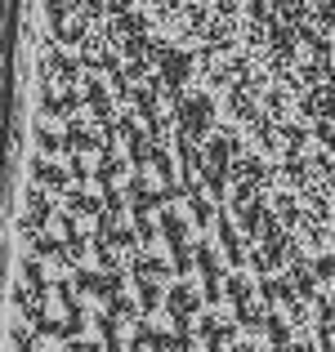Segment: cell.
Returning a JSON list of instances; mask_svg holds the SVG:
<instances>
[{"label":"cell","instance_id":"6da1fadb","mask_svg":"<svg viewBox=\"0 0 335 352\" xmlns=\"http://www.w3.org/2000/svg\"><path fill=\"white\" fill-rule=\"evenodd\" d=\"M197 308H201V294L192 290V285H174V290L165 294V312H170V317L179 321V326H183V321H188Z\"/></svg>","mask_w":335,"mask_h":352},{"label":"cell","instance_id":"7a4b0ae2","mask_svg":"<svg viewBox=\"0 0 335 352\" xmlns=\"http://www.w3.org/2000/svg\"><path fill=\"white\" fill-rule=\"evenodd\" d=\"M50 214H54V201L45 197V192H27V219H23V232L32 236V232H36V228H41Z\"/></svg>","mask_w":335,"mask_h":352},{"label":"cell","instance_id":"3957f363","mask_svg":"<svg viewBox=\"0 0 335 352\" xmlns=\"http://www.w3.org/2000/svg\"><path fill=\"white\" fill-rule=\"evenodd\" d=\"M192 258L201 263V281H206V294H210V303H215L219 299V258L210 254V245H201Z\"/></svg>","mask_w":335,"mask_h":352},{"label":"cell","instance_id":"277c9868","mask_svg":"<svg viewBox=\"0 0 335 352\" xmlns=\"http://www.w3.org/2000/svg\"><path fill=\"white\" fill-rule=\"evenodd\" d=\"M130 206H134V214H148V210L161 206V192H152L143 179H134L130 183Z\"/></svg>","mask_w":335,"mask_h":352},{"label":"cell","instance_id":"5b68a950","mask_svg":"<svg viewBox=\"0 0 335 352\" xmlns=\"http://www.w3.org/2000/svg\"><path fill=\"white\" fill-rule=\"evenodd\" d=\"M32 174L45 183V188H68V170L54 161H32Z\"/></svg>","mask_w":335,"mask_h":352},{"label":"cell","instance_id":"8992f818","mask_svg":"<svg viewBox=\"0 0 335 352\" xmlns=\"http://www.w3.org/2000/svg\"><path fill=\"white\" fill-rule=\"evenodd\" d=\"M219 241H223V250H228V258L232 263H246V250H241V236H237V228L228 223V219H219Z\"/></svg>","mask_w":335,"mask_h":352},{"label":"cell","instance_id":"52a82bcc","mask_svg":"<svg viewBox=\"0 0 335 352\" xmlns=\"http://www.w3.org/2000/svg\"><path fill=\"white\" fill-rule=\"evenodd\" d=\"M259 294H264V303H295V290L286 281H277V276H264V281H259Z\"/></svg>","mask_w":335,"mask_h":352},{"label":"cell","instance_id":"ba28073f","mask_svg":"<svg viewBox=\"0 0 335 352\" xmlns=\"http://www.w3.org/2000/svg\"><path fill=\"white\" fill-rule=\"evenodd\" d=\"M201 339H206V344H210V352H219V348H223V344H228V339H232V326H223V321L206 317V321H201Z\"/></svg>","mask_w":335,"mask_h":352},{"label":"cell","instance_id":"9c48e42d","mask_svg":"<svg viewBox=\"0 0 335 352\" xmlns=\"http://www.w3.org/2000/svg\"><path fill=\"white\" fill-rule=\"evenodd\" d=\"M23 276H27V285H32V299L41 303L45 290H50V281H45V267L36 263V258H23Z\"/></svg>","mask_w":335,"mask_h":352},{"label":"cell","instance_id":"30bf717a","mask_svg":"<svg viewBox=\"0 0 335 352\" xmlns=\"http://www.w3.org/2000/svg\"><path fill=\"white\" fill-rule=\"evenodd\" d=\"M161 232H165L170 245H179V241H188V223H183L179 214H170V210H165V214H161Z\"/></svg>","mask_w":335,"mask_h":352},{"label":"cell","instance_id":"8fae6325","mask_svg":"<svg viewBox=\"0 0 335 352\" xmlns=\"http://www.w3.org/2000/svg\"><path fill=\"white\" fill-rule=\"evenodd\" d=\"M32 250H36V254H45V258H68V245H63L59 236H36L32 232Z\"/></svg>","mask_w":335,"mask_h":352},{"label":"cell","instance_id":"7c38bea8","mask_svg":"<svg viewBox=\"0 0 335 352\" xmlns=\"http://www.w3.org/2000/svg\"><path fill=\"white\" fill-rule=\"evenodd\" d=\"M134 272H143V276H170V263H165V258H152V254H139L134 258Z\"/></svg>","mask_w":335,"mask_h":352},{"label":"cell","instance_id":"4fadbf2b","mask_svg":"<svg viewBox=\"0 0 335 352\" xmlns=\"http://www.w3.org/2000/svg\"><path fill=\"white\" fill-rule=\"evenodd\" d=\"M99 330H103V348L108 352H121V330H116V317H99Z\"/></svg>","mask_w":335,"mask_h":352},{"label":"cell","instance_id":"5bb4252c","mask_svg":"<svg viewBox=\"0 0 335 352\" xmlns=\"http://www.w3.org/2000/svg\"><path fill=\"white\" fill-rule=\"evenodd\" d=\"M72 210H77V214H99V210H103V201L99 197H90V192H72Z\"/></svg>","mask_w":335,"mask_h":352},{"label":"cell","instance_id":"9a60e30c","mask_svg":"<svg viewBox=\"0 0 335 352\" xmlns=\"http://www.w3.org/2000/svg\"><path fill=\"white\" fill-rule=\"evenodd\" d=\"M264 326H268V339H273V348H286V344H291V330H286L282 317H264Z\"/></svg>","mask_w":335,"mask_h":352},{"label":"cell","instance_id":"2e32d148","mask_svg":"<svg viewBox=\"0 0 335 352\" xmlns=\"http://www.w3.org/2000/svg\"><path fill=\"white\" fill-rule=\"evenodd\" d=\"M139 303H143V308H139V312H152L156 303H161V290H156V285H152V276H143V285H139Z\"/></svg>","mask_w":335,"mask_h":352},{"label":"cell","instance_id":"e0dca14e","mask_svg":"<svg viewBox=\"0 0 335 352\" xmlns=\"http://www.w3.org/2000/svg\"><path fill=\"white\" fill-rule=\"evenodd\" d=\"M108 312L121 321V317H134V312H139V303H134V299H125V294L116 290V294H112V308H108Z\"/></svg>","mask_w":335,"mask_h":352},{"label":"cell","instance_id":"ac0fdd59","mask_svg":"<svg viewBox=\"0 0 335 352\" xmlns=\"http://www.w3.org/2000/svg\"><path fill=\"white\" fill-rule=\"evenodd\" d=\"M237 321H241L246 330H259V326H264V312L250 308V303H241V308H237Z\"/></svg>","mask_w":335,"mask_h":352},{"label":"cell","instance_id":"d6986e66","mask_svg":"<svg viewBox=\"0 0 335 352\" xmlns=\"http://www.w3.org/2000/svg\"><path fill=\"white\" fill-rule=\"evenodd\" d=\"M295 285H300V294H313L318 276H313V267H309V263H295Z\"/></svg>","mask_w":335,"mask_h":352},{"label":"cell","instance_id":"ffe728a7","mask_svg":"<svg viewBox=\"0 0 335 352\" xmlns=\"http://www.w3.org/2000/svg\"><path fill=\"white\" fill-rule=\"evenodd\" d=\"M228 299H232V308H241V303H250V285L241 281V276H232V281H228Z\"/></svg>","mask_w":335,"mask_h":352},{"label":"cell","instance_id":"44dd1931","mask_svg":"<svg viewBox=\"0 0 335 352\" xmlns=\"http://www.w3.org/2000/svg\"><path fill=\"white\" fill-rule=\"evenodd\" d=\"M121 285H125V272H121V267H112L103 281H99V294H116Z\"/></svg>","mask_w":335,"mask_h":352},{"label":"cell","instance_id":"7402d4cb","mask_svg":"<svg viewBox=\"0 0 335 352\" xmlns=\"http://www.w3.org/2000/svg\"><path fill=\"white\" fill-rule=\"evenodd\" d=\"M170 250H174V263L170 267H174V272H188V267H192V250L183 245V241H179V245H170Z\"/></svg>","mask_w":335,"mask_h":352},{"label":"cell","instance_id":"603a6c76","mask_svg":"<svg viewBox=\"0 0 335 352\" xmlns=\"http://www.w3.org/2000/svg\"><path fill=\"white\" fill-rule=\"evenodd\" d=\"M99 281H103V276H99V272H85V267H81V272H77V285H81V290H85V294H99Z\"/></svg>","mask_w":335,"mask_h":352},{"label":"cell","instance_id":"cb8c5ba5","mask_svg":"<svg viewBox=\"0 0 335 352\" xmlns=\"http://www.w3.org/2000/svg\"><path fill=\"white\" fill-rule=\"evenodd\" d=\"M72 179H90V165L85 161H72Z\"/></svg>","mask_w":335,"mask_h":352},{"label":"cell","instance_id":"d4e9b609","mask_svg":"<svg viewBox=\"0 0 335 352\" xmlns=\"http://www.w3.org/2000/svg\"><path fill=\"white\" fill-rule=\"evenodd\" d=\"M232 352H255V348H250V344H237V348H232Z\"/></svg>","mask_w":335,"mask_h":352}]
</instances>
